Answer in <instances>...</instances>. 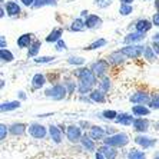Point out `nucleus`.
Masks as SVG:
<instances>
[{"mask_svg": "<svg viewBox=\"0 0 159 159\" xmlns=\"http://www.w3.org/2000/svg\"><path fill=\"white\" fill-rule=\"evenodd\" d=\"M73 76L78 79L79 82H83V83H89L92 86H96L98 85V76L93 73V70L90 67H78L76 70L73 72Z\"/></svg>", "mask_w": 159, "mask_h": 159, "instance_id": "1", "label": "nucleus"}, {"mask_svg": "<svg viewBox=\"0 0 159 159\" xmlns=\"http://www.w3.org/2000/svg\"><path fill=\"white\" fill-rule=\"evenodd\" d=\"M129 135L125 132H116L113 135H109L103 139V143L111 145V146H115V148H123L129 143Z\"/></svg>", "mask_w": 159, "mask_h": 159, "instance_id": "2", "label": "nucleus"}, {"mask_svg": "<svg viewBox=\"0 0 159 159\" xmlns=\"http://www.w3.org/2000/svg\"><path fill=\"white\" fill-rule=\"evenodd\" d=\"M44 95L53 100H63L66 99V96L69 93H67V89L63 83H53L49 89H46Z\"/></svg>", "mask_w": 159, "mask_h": 159, "instance_id": "3", "label": "nucleus"}, {"mask_svg": "<svg viewBox=\"0 0 159 159\" xmlns=\"http://www.w3.org/2000/svg\"><path fill=\"white\" fill-rule=\"evenodd\" d=\"M122 53L128 57V59H139L141 56H143L145 52V46L141 43H135V44H125L122 49Z\"/></svg>", "mask_w": 159, "mask_h": 159, "instance_id": "4", "label": "nucleus"}, {"mask_svg": "<svg viewBox=\"0 0 159 159\" xmlns=\"http://www.w3.org/2000/svg\"><path fill=\"white\" fill-rule=\"evenodd\" d=\"M109 67H111V63L107 62V59H99V60H96V62H93L92 65H90V69H92L93 73L96 75L99 79L107 76Z\"/></svg>", "mask_w": 159, "mask_h": 159, "instance_id": "5", "label": "nucleus"}, {"mask_svg": "<svg viewBox=\"0 0 159 159\" xmlns=\"http://www.w3.org/2000/svg\"><path fill=\"white\" fill-rule=\"evenodd\" d=\"M27 132H29V135L32 138H34V139H44L49 133V128H46V126L42 125V123L33 122L29 125Z\"/></svg>", "mask_w": 159, "mask_h": 159, "instance_id": "6", "label": "nucleus"}, {"mask_svg": "<svg viewBox=\"0 0 159 159\" xmlns=\"http://www.w3.org/2000/svg\"><path fill=\"white\" fill-rule=\"evenodd\" d=\"M83 133H82V128L79 125H69L66 128V138L70 143H78L80 142Z\"/></svg>", "mask_w": 159, "mask_h": 159, "instance_id": "7", "label": "nucleus"}, {"mask_svg": "<svg viewBox=\"0 0 159 159\" xmlns=\"http://www.w3.org/2000/svg\"><path fill=\"white\" fill-rule=\"evenodd\" d=\"M129 100L130 103L135 105H148L149 100H151V93H148L146 90H139V92L132 93Z\"/></svg>", "mask_w": 159, "mask_h": 159, "instance_id": "8", "label": "nucleus"}, {"mask_svg": "<svg viewBox=\"0 0 159 159\" xmlns=\"http://www.w3.org/2000/svg\"><path fill=\"white\" fill-rule=\"evenodd\" d=\"M133 141H135V143L139 145V146L143 148V149L153 148V146L156 145V139H152V138L146 136L145 133H138L136 136L133 138Z\"/></svg>", "mask_w": 159, "mask_h": 159, "instance_id": "9", "label": "nucleus"}, {"mask_svg": "<svg viewBox=\"0 0 159 159\" xmlns=\"http://www.w3.org/2000/svg\"><path fill=\"white\" fill-rule=\"evenodd\" d=\"M132 128L135 132L138 133H146L149 129V119L146 116H142V118H135L132 123Z\"/></svg>", "mask_w": 159, "mask_h": 159, "instance_id": "10", "label": "nucleus"}, {"mask_svg": "<svg viewBox=\"0 0 159 159\" xmlns=\"http://www.w3.org/2000/svg\"><path fill=\"white\" fill-rule=\"evenodd\" d=\"M89 136L96 142V141H103L105 138L107 136V133H106V129H105L103 126L92 125L89 128Z\"/></svg>", "mask_w": 159, "mask_h": 159, "instance_id": "11", "label": "nucleus"}, {"mask_svg": "<svg viewBox=\"0 0 159 159\" xmlns=\"http://www.w3.org/2000/svg\"><path fill=\"white\" fill-rule=\"evenodd\" d=\"M4 9L7 11V16L10 17H16V16H20L22 13V6L16 2V0H9L4 3Z\"/></svg>", "mask_w": 159, "mask_h": 159, "instance_id": "12", "label": "nucleus"}, {"mask_svg": "<svg viewBox=\"0 0 159 159\" xmlns=\"http://www.w3.org/2000/svg\"><path fill=\"white\" fill-rule=\"evenodd\" d=\"M126 57L125 55L122 53V50L119 49V50H115V52H112L111 55L107 56V62L111 63V66H119V65H123L126 62Z\"/></svg>", "mask_w": 159, "mask_h": 159, "instance_id": "13", "label": "nucleus"}, {"mask_svg": "<svg viewBox=\"0 0 159 159\" xmlns=\"http://www.w3.org/2000/svg\"><path fill=\"white\" fill-rule=\"evenodd\" d=\"M145 33H141V32H132V33H128L125 37H123V43L125 44H135V43H141V42L145 40Z\"/></svg>", "mask_w": 159, "mask_h": 159, "instance_id": "14", "label": "nucleus"}, {"mask_svg": "<svg viewBox=\"0 0 159 159\" xmlns=\"http://www.w3.org/2000/svg\"><path fill=\"white\" fill-rule=\"evenodd\" d=\"M33 33H23L17 37L16 44H17L19 49H29L30 44L33 43Z\"/></svg>", "mask_w": 159, "mask_h": 159, "instance_id": "15", "label": "nucleus"}, {"mask_svg": "<svg viewBox=\"0 0 159 159\" xmlns=\"http://www.w3.org/2000/svg\"><path fill=\"white\" fill-rule=\"evenodd\" d=\"M49 136H50V139L55 143H62V141H63L62 128H59V126H56V125H50L49 126Z\"/></svg>", "mask_w": 159, "mask_h": 159, "instance_id": "16", "label": "nucleus"}, {"mask_svg": "<svg viewBox=\"0 0 159 159\" xmlns=\"http://www.w3.org/2000/svg\"><path fill=\"white\" fill-rule=\"evenodd\" d=\"M133 113H126V112H122V113H119L118 118L113 120L116 125H123V126H132L133 120L136 116H132Z\"/></svg>", "mask_w": 159, "mask_h": 159, "instance_id": "17", "label": "nucleus"}, {"mask_svg": "<svg viewBox=\"0 0 159 159\" xmlns=\"http://www.w3.org/2000/svg\"><path fill=\"white\" fill-rule=\"evenodd\" d=\"M102 17L100 16H98V15H90L88 16V17L85 19V25H86V29H98V27H100L102 26Z\"/></svg>", "mask_w": 159, "mask_h": 159, "instance_id": "18", "label": "nucleus"}, {"mask_svg": "<svg viewBox=\"0 0 159 159\" xmlns=\"http://www.w3.org/2000/svg\"><path fill=\"white\" fill-rule=\"evenodd\" d=\"M152 27H153V23H152V20H148V19H139L135 23V30L141 32V33H145V34L148 33Z\"/></svg>", "mask_w": 159, "mask_h": 159, "instance_id": "19", "label": "nucleus"}, {"mask_svg": "<svg viewBox=\"0 0 159 159\" xmlns=\"http://www.w3.org/2000/svg\"><path fill=\"white\" fill-rule=\"evenodd\" d=\"M152 109L148 105H133L132 106V113L136 118H142V116H149Z\"/></svg>", "mask_w": 159, "mask_h": 159, "instance_id": "20", "label": "nucleus"}, {"mask_svg": "<svg viewBox=\"0 0 159 159\" xmlns=\"http://www.w3.org/2000/svg\"><path fill=\"white\" fill-rule=\"evenodd\" d=\"M89 98L92 99L93 103H105L106 102V93L100 90L99 88H95L92 92L89 93Z\"/></svg>", "mask_w": 159, "mask_h": 159, "instance_id": "21", "label": "nucleus"}, {"mask_svg": "<svg viewBox=\"0 0 159 159\" xmlns=\"http://www.w3.org/2000/svg\"><path fill=\"white\" fill-rule=\"evenodd\" d=\"M116 149L118 148H115V146H111V145L103 143L98 151L102 152V153L106 156V159H116V156H118V151H116Z\"/></svg>", "mask_w": 159, "mask_h": 159, "instance_id": "22", "label": "nucleus"}, {"mask_svg": "<svg viewBox=\"0 0 159 159\" xmlns=\"http://www.w3.org/2000/svg\"><path fill=\"white\" fill-rule=\"evenodd\" d=\"M46 83H48L46 75H43V73L33 75V78H32V88L33 89H42V88H44Z\"/></svg>", "mask_w": 159, "mask_h": 159, "instance_id": "23", "label": "nucleus"}, {"mask_svg": "<svg viewBox=\"0 0 159 159\" xmlns=\"http://www.w3.org/2000/svg\"><path fill=\"white\" fill-rule=\"evenodd\" d=\"M20 106H22V100H9V102H3V103L0 105V111L4 113V112L16 111Z\"/></svg>", "mask_w": 159, "mask_h": 159, "instance_id": "24", "label": "nucleus"}, {"mask_svg": "<svg viewBox=\"0 0 159 159\" xmlns=\"http://www.w3.org/2000/svg\"><path fill=\"white\" fill-rule=\"evenodd\" d=\"M80 143H82V146L86 149L88 152H95L96 151V143H95V141H93L92 138L89 136V133L88 135H83L82 136V139H80Z\"/></svg>", "mask_w": 159, "mask_h": 159, "instance_id": "25", "label": "nucleus"}, {"mask_svg": "<svg viewBox=\"0 0 159 159\" xmlns=\"http://www.w3.org/2000/svg\"><path fill=\"white\" fill-rule=\"evenodd\" d=\"M27 128H29L27 125L19 122V123H13L11 126H9V130H10V133L13 136H22L23 133L27 130Z\"/></svg>", "mask_w": 159, "mask_h": 159, "instance_id": "26", "label": "nucleus"}, {"mask_svg": "<svg viewBox=\"0 0 159 159\" xmlns=\"http://www.w3.org/2000/svg\"><path fill=\"white\" fill-rule=\"evenodd\" d=\"M62 36H63V29H60V27H55V29L46 36V42H48V43H56L57 40L62 39Z\"/></svg>", "mask_w": 159, "mask_h": 159, "instance_id": "27", "label": "nucleus"}, {"mask_svg": "<svg viewBox=\"0 0 159 159\" xmlns=\"http://www.w3.org/2000/svg\"><path fill=\"white\" fill-rule=\"evenodd\" d=\"M42 48V42L39 39H34L33 43L30 44V48L27 49V57H37V53Z\"/></svg>", "mask_w": 159, "mask_h": 159, "instance_id": "28", "label": "nucleus"}, {"mask_svg": "<svg viewBox=\"0 0 159 159\" xmlns=\"http://www.w3.org/2000/svg\"><path fill=\"white\" fill-rule=\"evenodd\" d=\"M70 32H83V30L86 29V25H85V19H82V17H78V19H75L73 22H72L70 25Z\"/></svg>", "mask_w": 159, "mask_h": 159, "instance_id": "29", "label": "nucleus"}, {"mask_svg": "<svg viewBox=\"0 0 159 159\" xmlns=\"http://www.w3.org/2000/svg\"><path fill=\"white\" fill-rule=\"evenodd\" d=\"M106 44H107V40H106V39L100 37V39H98V40H95L93 43L88 44V46H86V48H83V49H85V50H88V52H90V50H98V49L105 48Z\"/></svg>", "mask_w": 159, "mask_h": 159, "instance_id": "30", "label": "nucleus"}, {"mask_svg": "<svg viewBox=\"0 0 159 159\" xmlns=\"http://www.w3.org/2000/svg\"><path fill=\"white\" fill-rule=\"evenodd\" d=\"M159 56L156 55V52L153 50V48L151 46H145V52H143V59L148 60V62H155Z\"/></svg>", "mask_w": 159, "mask_h": 159, "instance_id": "31", "label": "nucleus"}, {"mask_svg": "<svg viewBox=\"0 0 159 159\" xmlns=\"http://www.w3.org/2000/svg\"><path fill=\"white\" fill-rule=\"evenodd\" d=\"M0 59H2L3 63H11L13 60H15V55H13L7 48L0 49Z\"/></svg>", "mask_w": 159, "mask_h": 159, "instance_id": "32", "label": "nucleus"}, {"mask_svg": "<svg viewBox=\"0 0 159 159\" xmlns=\"http://www.w3.org/2000/svg\"><path fill=\"white\" fill-rule=\"evenodd\" d=\"M98 88L100 89V90H103L105 93H109V90L112 89V80H111V78L109 76H105V78H102L100 79V82H99V86Z\"/></svg>", "mask_w": 159, "mask_h": 159, "instance_id": "33", "label": "nucleus"}, {"mask_svg": "<svg viewBox=\"0 0 159 159\" xmlns=\"http://www.w3.org/2000/svg\"><path fill=\"white\" fill-rule=\"evenodd\" d=\"M95 86L89 85V83H83V82H79L78 80V93L79 95H89V93L92 92Z\"/></svg>", "mask_w": 159, "mask_h": 159, "instance_id": "34", "label": "nucleus"}, {"mask_svg": "<svg viewBox=\"0 0 159 159\" xmlns=\"http://www.w3.org/2000/svg\"><path fill=\"white\" fill-rule=\"evenodd\" d=\"M126 159H146V153L139 149H130L126 155Z\"/></svg>", "mask_w": 159, "mask_h": 159, "instance_id": "35", "label": "nucleus"}, {"mask_svg": "<svg viewBox=\"0 0 159 159\" xmlns=\"http://www.w3.org/2000/svg\"><path fill=\"white\" fill-rule=\"evenodd\" d=\"M63 85L66 86L69 95H73L75 90H78V82H75L73 79H65V80H63Z\"/></svg>", "mask_w": 159, "mask_h": 159, "instance_id": "36", "label": "nucleus"}, {"mask_svg": "<svg viewBox=\"0 0 159 159\" xmlns=\"http://www.w3.org/2000/svg\"><path fill=\"white\" fill-rule=\"evenodd\" d=\"M133 13V6L129 3H120L119 6V15L120 16H129Z\"/></svg>", "mask_w": 159, "mask_h": 159, "instance_id": "37", "label": "nucleus"}, {"mask_svg": "<svg viewBox=\"0 0 159 159\" xmlns=\"http://www.w3.org/2000/svg\"><path fill=\"white\" fill-rule=\"evenodd\" d=\"M148 106L151 107L152 111H159V92L151 95V100H149Z\"/></svg>", "mask_w": 159, "mask_h": 159, "instance_id": "38", "label": "nucleus"}, {"mask_svg": "<svg viewBox=\"0 0 159 159\" xmlns=\"http://www.w3.org/2000/svg\"><path fill=\"white\" fill-rule=\"evenodd\" d=\"M57 2L56 0H36L33 4V9H42L44 6H56Z\"/></svg>", "mask_w": 159, "mask_h": 159, "instance_id": "39", "label": "nucleus"}, {"mask_svg": "<svg viewBox=\"0 0 159 159\" xmlns=\"http://www.w3.org/2000/svg\"><path fill=\"white\" fill-rule=\"evenodd\" d=\"M118 112L113 111V109H106V111L102 112V118L105 119V120H115L116 118H118Z\"/></svg>", "mask_w": 159, "mask_h": 159, "instance_id": "40", "label": "nucleus"}, {"mask_svg": "<svg viewBox=\"0 0 159 159\" xmlns=\"http://www.w3.org/2000/svg\"><path fill=\"white\" fill-rule=\"evenodd\" d=\"M67 63L73 65V66H83L85 65V59L80 56H69L67 57Z\"/></svg>", "mask_w": 159, "mask_h": 159, "instance_id": "41", "label": "nucleus"}, {"mask_svg": "<svg viewBox=\"0 0 159 159\" xmlns=\"http://www.w3.org/2000/svg\"><path fill=\"white\" fill-rule=\"evenodd\" d=\"M56 57L55 56H37L34 57V63L37 65H46V63H52Z\"/></svg>", "mask_w": 159, "mask_h": 159, "instance_id": "42", "label": "nucleus"}, {"mask_svg": "<svg viewBox=\"0 0 159 159\" xmlns=\"http://www.w3.org/2000/svg\"><path fill=\"white\" fill-rule=\"evenodd\" d=\"M112 3H113V0H95V2H93V4H95L98 9H106V7H109V6H112Z\"/></svg>", "mask_w": 159, "mask_h": 159, "instance_id": "43", "label": "nucleus"}, {"mask_svg": "<svg viewBox=\"0 0 159 159\" xmlns=\"http://www.w3.org/2000/svg\"><path fill=\"white\" fill-rule=\"evenodd\" d=\"M7 133H10V130H9V126H6L4 123H2V125H0V141H2V142L6 141Z\"/></svg>", "mask_w": 159, "mask_h": 159, "instance_id": "44", "label": "nucleus"}, {"mask_svg": "<svg viewBox=\"0 0 159 159\" xmlns=\"http://www.w3.org/2000/svg\"><path fill=\"white\" fill-rule=\"evenodd\" d=\"M55 49H56V52H65L66 50V43H65V40L63 39H60V40H57L55 43Z\"/></svg>", "mask_w": 159, "mask_h": 159, "instance_id": "45", "label": "nucleus"}, {"mask_svg": "<svg viewBox=\"0 0 159 159\" xmlns=\"http://www.w3.org/2000/svg\"><path fill=\"white\" fill-rule=\"evenodd\" d=\"M152 23L155 27H159V10H156V13H153L152 16Z\"/></svg>", "mask_w": 159, "mask_h": 159, "instance_id": "46", "label": "nucleus"}, {"mask_svg": "<svg viewBox=\"0 0 159 159\" xmlns=\"http://www.w3.org/2000/svg\"><path fill=\"white\" fill-rule=\"evenodd\" d=\"M36 0H20V3L23 4V6H26V7H33V4Z\"/></svg>", "mask_w": 159, "mask_h": 159, "instance_id": "47", "label": "nucleus"}, {"mask_svg": "<svg viewBox=\"0 0 159 159\" xmlns=\"http://www.w3.org/2000/svg\"><path fill=\"white\" fill-rule=\"evenodd\" d=\"M152 48H153V50L156 52V55L159 56V42L158 40H152Z\"/></svg>", "mask_w": 159, "mask_h": 159, "instance_id": "48", "label": "nucleus"}, {"mask_svg": "<svg viewBox=\"0 0 159 159\" xmlns=\"http://www.w3.org/2000/svg\"><path fill=\"white\" fill-rule=\"evenodd\" d=\"M4 48H7V40L4 39V36L0 37V49H4Z\"/></svg>", "mask_w": 159, "mask_h": 159, "instance_id": "49", "label": "nucleus"}, {"mask_svg": "<svg viewBox=\"0 0 159 159\" xmlns=\"http://www.w3.org/2000/svg\"><path fill=\"white\" fill-rule=\"evenodd\" d=\"M95 159H106V156H105L100 151H98V152H95Z\"/></svg>", "mask_w": 159, "mask_h": 159, "instance_id": "50", "label": "nucleus"}, {"mask_svg": "<svg viewBox=\"0 0 159 159\" xmlns=\"http://www.w3.org/2000/svg\"><path fill=\"white\" fill-rule=\"evenodd\" d=\"M17 95H19V100H25V99L27 98V95H26L25 92H23V90H19Z\"/></svg>", "mask_w": 159, "mask_h": 159, "instance_id": "51", "label": "nucleus"}, {"mask_svg": "<svg viewBox=\"0 0 159 159\" xmlns=\"http://www.w3.org/2000/svg\"><path fill=\"white\" fill-rule=\"evenodd\" d=\"M6 13H7V11H6V9H4V4H2V6H0V17L3 19Z\"/></svg>", "mask_w": 159, "mask_h": 159, "instance_id": "52", "label": "nucleus"}, {"mask_svg": "<svg viewBox=\"0 0 159 159\" xmlns=\"http://www.w3.org/2000/svg\"><path fill=\"white\" fill-rule=\"evenodd\" d=\"M89 15H90V13H89L88 10H82V11H80V17H82V19H86Z\"/></svg>", "mask_w": 159, "mask_h": 159, "instance_id": "53", "label": "nucleus"}, {"mask_svg": "<svg viewBox=\"0 0 159 159\" xmlns=\"http://www.w3.org/2000/svg\"><path fill=\"white\" fill-rule=\"evenodd\" d=\"M120 3H129V4H132L133 3V0H119Z\"/></svg>", "mask_w": 159, "mask_h": 159, "instance_id": "54", "label": "nucleus"}, {"mask_svg": "<svg viewBox=\"0 0 159 159\" xmlns=\"http://www.w3.org/2000/svg\"><path fill=\"white\" fill-rule=\"evenodd\" d=\"M152 40H158V42H159V33H156L155 36L152 37Z\"/></svg>", "mask_w": 159, "mask_h": 159, "instance_id": "55", "label": "nucleus"}, {"mask_svg": "<svg viewBox=\"0 0 159 159\" xmlns=\"http://www.w3.org/2000/svg\"><path fill=\"white\" fill-rule=\"evenodd\" d=\"M153 3H155V7H156V10H159V0H155Z\"/></svg>", "mask_w": 159, "mask_h": 159, "instance_id": "56", "label": "nucleus"}, {"mask_svg": "<svg viewBox=\"0 0 159 159\" xmlns=\"http://www.w3.org/2000/svg\"><path fill=\"white\" fill-rule=\"evenodd\" d=\"M0 88H2V89L4 88V79H2V80H0Z\"/></svg>", "mask_w": 159, "mask_h": 159, "instance_id": "57", "label": "nucleus"}, {"mask_svg": "<svg viewBox=\"0 0 159 159\" xmlns=\"http://www.w3.org/2000/svg\"><path fill=\"white\" fill-rule=\"evenodd\" d=\"M153 159H159V152H156L155 155H153Z\"/></svg>", "mask_w": 159, "mask_h": 159, "instance_id": "58", "label": "nucleus"}, {"mask_svg": "<svg viewBox=\"0 0 159 159\" xmlns=\"http://www.w3.org/2000/svg\"><path fill=\"white\" fill-rule=\"evenodd\" d=\"M0 3H2V4H4V3H6V0H0Z\"/></svg>", "mask_w": 159, "mask_h": 159, "instance_id": "59", "label": "nucleus"}, {"mask_svg": "<svg viewBox=\"0 0 159 159\" xmlns=\"http://www.w3.org/2000/svg\"><path fill=\"white\" fill-rule=\"evenodd\" d=\"M158 126H159V122H158Z\"/></svg>", "mask_w": 159, "mask_h": 159, "instance_id": "60", "label": "nucleus"}]
</instances>
